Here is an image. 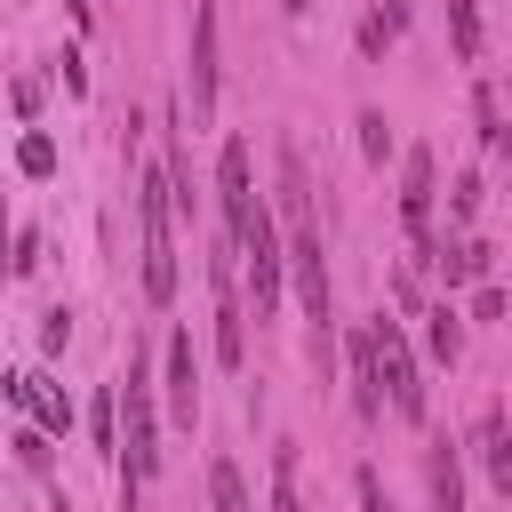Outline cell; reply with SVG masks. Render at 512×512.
<instances>
[{"mask_svg":"<svg viewBox=\"0 0 512 512\" xmlns=\"http://www.w3.org/2000/svg\"><path fill=\"white\" fill-rule=\"evenodd\" d=\"M120 448H128V464H120V512H136V488L160 472V424H152V384H144V368L128 360V384H120Z\"/></svg>","mask_w":512,"mask_h":512,"instance_id":"cell-1","label":"cell"},{"mask_svg":"<svg viewBox=\"0 0 512 512\" xmlns=\"http://www.w3.org/2000/svg\"><path fill=\"white\" fill-rule=\"evenodd\" d=\"M168 200H176V184H168V168H152V176L136 184V232H144V296H152V304H168V296H176V240H168Z\"/></svg>","mask_w":512,"mask_h":512,"instance_id":"cell-2","label":"cell"},{"mask_svg":"<svg viewBox=\"0 0 512 512\" xmlns=\"http://www.w3.org/2000/svg\"><path fill=\"white\" fill-rule=\"evenodd\" d=\"M288 264H296V296H304V328H312V368H328V320H336V304H328L320 224H296V240H288Z\"/></svg>","mask_w":512,"mask_h":512,"instance_id":"cell-3","label":"cell"},{"mask_svg":"<svg viewBox=\"0 0 512 512\" xmlns=\"http://www.w3.org/2000/svg\"><path fill=\"white\" fill-rule=\"evenodd\" d=\"M232 240H240V256H248V280H256V312H272V304H280V264H288V256H280V232H272V208L256 200V208L240 216V232H232Z\"/></svg>","mask_w":512,"mask_h":512,"instance_id":"cell-4","label":"cell"},{"mask_svg":"<svg viewBox=\"0 0 512 512\" xmlns=\"http://www.w3.org/2000/svg\"><path fill=\"white\" fill-rule=\"evenodd\" d=\"M368 336H376V368H384V384H392V408L416 424V416H424V376H416V352H408L400 320H368Z\"/></svg>","mask_w":512,"mask_h":512,"instance_id":"cell-5","label":"cell"},{"mask_svg":"<svg viewBox=\"0 0 512 512\" xmlns=\"http://www.w3.org/2000/svg\"><path fill=\"white\" fill-rule=\"evenodd\" d=\"M184 104H192V120H208V112H216V8H208V0L192 8V64H184Z\"/></svg>","mask_w":512,"mask_h":512,"instance_id":"cell-6","label":"cell"},{"mask_svg":"<svg viewBox=\"0 0 512 512\" xmlns=\"http://www.w3.org/2000/svg\"><path fill=\"white\" fill-rule=\"evenodd\" d=\"M400 224H408L416 248H432V152L424 144L400 160Z\"/></svg>","mask_w":512,"mask_h":512,"instance_id":"cell-7","label":"cell"},{"mask_svg":"<svg viewBox=\"0 0 512 512\" xmlns=\"http://www.w3.org/2000/svg\"><path fill=\"white\" fill-rule=\"evenodd\" d=\"M160 368H168V384H160V392H168V416L192 424V416H200V368H192V336H184V328H168Z\"/></svg>","mask_w":512,"mask_h":512,"instance_id":"cell-8","label":"cell"},{"mask_svg":"<svg viewBox=\"0 0 512 512\" xmlns=\"http://www.w3.org/2000/svg\"><path fill=\"white\" fill-rule=\"evenodd\" d=\"M8 400H16V408H32V416H40V432H72V400H64L40 368H16V376H8Z\"/></svg>","mask_w":512,"mask_h":512,"instance_id":"cell-9","label":"cell"},{"mask_svg":"<svg viewBox=\"0 0 512 512\" xmlns=\"http://www.w3.org/2000/svg\"><path fill=\"white\" fill-rule=\"evenodd\" d=\"M216 200H224V232H240V216L256 208V184H248V144L232 136L224 160H216Z\"/></svg>","mask_w":512,"mask_h":512,"instance_id":"cell-10","label":"cell"},{"mask_svg":"<svg viewBox=\"0 0 512 512\" xmlns=\"http://www.w3.org/2000/svg\"><path fill=\"white\" fill-rule=\"evenodd\" d=\"M472 448H480V472L496 480V496H512V432H504V408H480Z\"/></svg>","mask_w":512,"mask_h":512,"instance_id":"cell-11","label":"cell"},{"mask_svg":"<svg viewBox=\"0 0 512 512\" xmlns=\"http://www.w3.org/2000/svg\"><path fill=\"white\" fill-rule=\"evenodd\" d=\"M352 408L360 416H384V368H376V336L368 328L352 336Z\"/></svg>","mask_w":512,"mask_h":512,"instance_id":"cell-12","label":"cell"},{"mask_svg":"<svg viewBox=\"0 0 512 512\" xmlns=\"http://www.w3.org/2000/svg\"><path fill=\"white\" fill-rule=\"evenodd\" d=\"M424 472H432V512H464V464H456V440H432Z\"/></svg>","mask_w":512,"mask_h":512,"instance_id":"cell-13","label":"cell"},{"mask_svg":"<svg viewBox=\"0 0 512 512\" xmlns=\"http://www.w3.org/2000/svg\"><path fill=\"white\" fill-rule=\"evenodd\" d=\"M472 120H480V144H488L496 160H512V128H504V104H496V88H488V80L472 88Z\"/></svg>","mask_w":512,"mask_h":512,"instance_id":"cell-14","label":"cell"},{"mask_svg":"<svg viewBox=\"0 0 512 512\" xmlns=\"http://www.w3.org/2000/svg\"><path fill=\"white\" fill-rule=\"evenodd\" d=\"M424 344H432V360L456 368V352H464V312H456V304H432V312H424Z\"/></svg>","mask_w":512,"mask_h":512,"instance_id":"cell-15","label":"cell"},{"mask_svg":"<svg viewBox=\"0 0 512 512\" xmlns=\"http://www.w3.org/2000/svg\"><path fill=\"white\" fill-rule=\"evenodd\" d=\"M448 32H456V56L480 64V48H488V32H480V0H448Z\"/></svg>","mask_w":512,"mask_h":512,"instance_id":"cell-16","label":"cell"},{"mask_svg":"<svg viewBox=\"0 0 512 512\" xmlns=\"http://www.w3.org/2000/svg\"><path fill=\"white\" fill-rule=\"evenodd\" d=\"M272 512H304V496H296V448L272 456Z\"/></svg>","mask_w":512,"mask_h":512,"instance_id":"cell-17","label":"cell"},{"mask_svg":"<svg viewBox=\"0 0 512 512\" xmlns=\"http://www.w3.org/2000/svg\"><path fill=\"white\" fill-rule=\"evenodd\" d=\"M208 496H216V512H256V504H248V488H240V472H232L224 456H216V472H208Z\"/></svg>","mask_w":512,"mask_h":512,"instance_id":"cell-18","label":"cell"},{"mask_svg":"<svg viewBox=\"0 0 512 512\" xmlns=\"http://www.w3.org/2000/svg\"><path fill=\"white\" fill-rule=\"evenodd\" d=\"M400 24H408V0H376V16L360 24V40H368V48H384V40L400 32Z\"/></svg>","mask_w":512,"mask_h":512,"instance_id":"cell-19","label":"cell"},{"mask_svg":"<svg viewBox=\"0 0 512 512\" xmlns=\"http://www.w3.org/2000/svg\"><path fill=\"white\" fill-rule=\"evenodd\" d=\"M16 168H24V176H56V144H48L40 128H32V136L16 144Z\"/></svg>","mask_w":512,"mask_h":512,"instance_id":"cell-20","label":"cell"},{"mask_svg":"<svg viewBox=\"0 0 512 512\" xmlns=\"http://www.w3.org/2000/svg\"><path fill=\"white\" fill-rule=\"evenodd\" d=\"M440 264H448V280H480V272H488V248H480V240H456Z\"/></svg>","mask_w":512,"mask_h":512,"instance_id":"cell-21","label":"cell"},{"mask_svg":"<svg viewBox=\"0 0 512 512\" xmlns=\"http://www.w3.org/2000/svg\"><path fill=\"white\" fill-rule=\"evenodd\" d=\"M360 152H368V160L392 152V120H384V112H360Z\"/></svg>","mask_w":512,"mask_h":512,"instance_id":"cell-22","label":"cell"},{"mask_svg":"<svg viewBox=\"0 0 512 512\" xmlns=\"http://www.w3.org/2000/svg\"><path fill=\"white\" fill-rule=\"evenodd\" d=\"M352 488H360V512H392V496H384V480H376V472H368V464H360V472H352Z\"/></svg>","mask_w":512,"mask_h":512,"instance_id":"cell-23","label":"cell"},{"mask_svg":"<svg viewBox=\"0 0 512 512\" xmlns=\"http://www.w3.org/2000/svg\"><path fill=\"white\" fill-rule=\"evenodd\" d=\"M64 336H72V312H64V304H56V312H48V320H40V344H48V352H64Z\"/></svg>","mask_w":512,"mask_h":512,"instance_id":"cell-24","label":"cell"},{"mask_svg":"<svg viewBox=\"0 0 512 512\" xmlns=\"http://www.w3.org/2000/svg\"><path fill=\"white\" fill-rule=\"evenodd\" d=\"M456 216H480V176H456Z\"/></svg>","mask_w":512,"mask_h":512,"instance_id":"cell-25","label":"cell"},{"mask_svg":"<svg viewBox=\"0 0 512 512\" xmlns=\"http://www.w3.org/2000/svg\"><path fill=\"white\" fill-rule=\"evenodd\" d=\"M72 16H80V32H88V24H96V0H72Z\"/></svg>","mask_w":512,"mask_h":512,"instance_id":"cell-26","label":"cell"},{"mask_svg":"<svg viewBox=\"0 0 512 512\" xmlns=\"http://www.w3.org/2000/svg\"><path fill=\"white\" fill-rule=\"evenodd\" d=\"M280 8H288V16H312V0H280Z\"/></svg>","mask_w":512,"mask_h":512,"instance_id":"cell-27","label":"cell"}]
</instances>
